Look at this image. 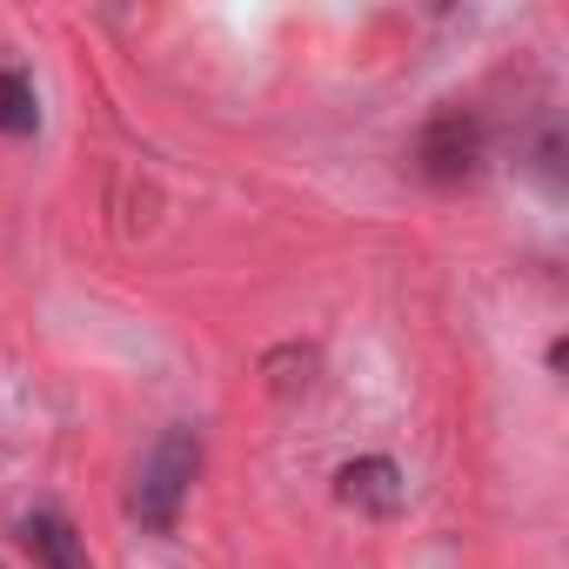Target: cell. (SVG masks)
I'll use <instances>...</instances> for the list:
<instances>
[{
	"instance_id": "5b68a950",
	"label": "cell",
	"mask_w": 569,
	"mask_h": 569,
	"mask_svg": "<svg viewBox=\"0 0 569 569\" xmlns=\"http://www.w3.org/2000/svg\"><path fill=\"white\" fill-rule=\"evenodd\" d=\"M34 128H41L34 81L21 68H0V134H34Z\"/></svg>"
},
{
	"instance_id": "277c9868",
	"label": "cell",
	"mask_w": 569,
	"mask_h": 569,
	"mask_svg": "<svg viewBox=\"0 0 569 569\" xmlns=\"http://www.w3.org/2000/svg\"><path fill=\"white\" fill-rule=\"evenodd\" d=\"M21 542L41 556V569H94L88 562V542H81V529L61 516V509H28V522H21Z\"/></svg>"
},
{
	"instance_id": "6da1fadb",
	"label": "cell",
	"mask_w": 569,
	"mask_h": 569,
	"mask_svg": "<svg viewBox=\"0 0 569 569\" xmlns=\"http://www.w3.org/2000/svg\"><path fill=\"white\" fill-rule=\"evenodd\" d=\"M194 476H201V436H194L188 422L161 429V436H154V449H148V456H141V469H134V489H128L134 522H141V529H154V536H168V529L181 522V502H188Z\"/></svg>"
},
{
	"instance_id": "3957f363",
	"label": "cell",
	"mask_w": 569,
	"mask_h": 569,
	"mask_svg": "<svg viewBox=\"0 0 569 569\" xmlns=\"http://www.w3.org/2000/svg\"><path fill=\"white\" fill-rule=\"evenodd\" d=\"M336 496L349 502V509H369V516H396L402 509V469L389 462V456H362V462H349L342 476H336Z\"/></svg>"
},
{
	"instance_id": "7a4b0ae2",
	"label": "cell",
	"mask_w": 569,
	"mask_h": 569,
	"mask_svg": "<svg viewBox=\"0 0 569 569\" xmlns=\"http://www.w3.org/2000/svg\"><path fill=\"white\" fill-rule=\"evenodd\" d=\"M416 168L429 181H469L482 168V121L462 114V108H442L416 141Z\"/></svg>"
}]
</instances>
